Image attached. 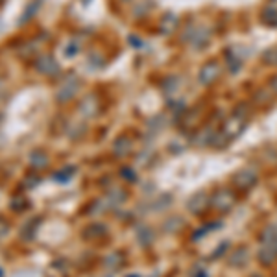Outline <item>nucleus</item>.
Returning a JSON list of instances; mask_svg holds the SVG:
<instances>
[{
    "label": "nucleus",
    "instance_id": "1",
    "mask_svg": "<svg viewBox=\"0 0 277 277\" xmlns=\"http://www.w3.org/2000/svg\"><path fill=\"white\" fill-rule=\"evenodd\" d=\"M255 183H257V172L253 168H242L240 172L235 176V185L238 189H242V191L251 189Z\"/></svg>",
    "mask_w": 277,
    "mask_h": 277
},
{
    "label": "nucleus",
    "instance_id": "2",
    "mask_svg": "<svg viewBox=\"0 0 277 277\" xmlns=\"http://www.w3.org/2000/svg\"><path fill=\"white\" fill-rule=\"evenodd\" d=\"M185 35H189L187 43L194 46V48H201V46H205L209 43V32L203 30V28H189Z\"/></svg>",
    "mask_w": 277,
    "mask_h": 277
},
{
    "label": "nucleus",
    "instance_id": "3",
    "mask_svg": "<svg viewBox=\"0 0 277 277\" xmlns=\"http://www.w3.org/2000/svg\"><path fill=\"white\" fill-rule=\"evenodd\" d=\"M244 126H246V117H244L242 113H235L233 117L225 122V126H224L225 135H227V137H237V135L244 130Z\"/></svg>",
    "mask_w": 277,
    "mask_h": 277
},
{
    "label": "nucleus",
    "instance_id": "4",
    "mask_svg": "<svg viewBox=\"0 0 277 277\" xmlns=\"http://www.w3.org/2000/svg\"><path fill=\"white\" fill-rule=\"evenodd\" d=\"M218 76H220V65L215 63V61H211L207 65H203V69L199 70V83H203V85H211L213 81H217Z\"/></svg>",
    "mask_w": 277,
    "mask_h": 277
},
{
    "label": "nucleus",
    "instance_id": "5",
    "mask_svg": "<svg viewBox=\"0 0 277 277\" xmlns=\"http://www.w3.org/2000/svg\"><path fill=\"white\" fill-rule=\"evenodd\" d=\"M235 205V194L229 189H222L215 196V207L218 211H229Z\"/></svg>",
    "mask_w": 277,
    "mask_h": 277
},
{
    "label": "nucleus",
    "instance_id": "6",
    "mask_svg": "<svg viewBox=\"0 0 277 277\" xmlns=\"http://www.w3.org/2000/svg\"><path fill=\"white\" fill-rule=\"evenodd\" d=\"M260 240H262V246H268L277 251V225H268L260 235Z\"/></svg>",
    "mask_w": 277,
    "mask_h": 277
},
{
    "label": "nucleus",
    "instance_id": "7",
    "mask_svg": "<svg viewBox=\"0 0 277 277\" xmlns=\"http://www.w3.org/2000/svg\"><path fill=\"white\" fill-rule=\"evenodd\" d=\"M277 259V251L268 248V246H262L259 251V260L262 264H272L274 260Z\"/></svg>",
    "mask_w": 277,
    "mask_h": 277
},
{
    "label": "nucleus",
    "instance_id": "8",
    "mask_svg": "<svg viewBox=\"0 0 277 277\" xmlns=\"http://www.w3.org/2000/svg\"><path fill=\"white\" fill-rule=\"evenodd\" d=\"M187 207L191 209L192 213H199L201 209L205 207V196H201V194H198V196H194V198L187 203Z\"/></svg>",
    "mask_w": 277,
    "mask_h": 277
},
{
    "label": "nucleus",
    "instance_id": "9",
    "mask_svg": "<svg viewBox=\"0 0 277 277\" xmlns=\"http://www.w3.org/2000/svg\"><path fill=\"white\" fill-rule=\"evenodd\" d=\"M262 20L268 24V26H277V9L266 8L262 13Z\"/></svg>",
    "mask_w": 277,
    "mask_h": 277
},
{
    "label": "nucleus",
    "instance_id": "10",
    "mask_svg": "<svg viewBox=\"0 0 277 277\" xmlns=\"http://www.w3.org/2000/svg\"><path fill=\"white\" fill-rule=\"evenodd\" d=\"M178 24V20H176V15H166L163 19V22H161V28H163V32H172L174 28Z\"/></svg>",
    "mask_w": 277,
    "mask_h": 277
},
{
    "label": "nucleus",
    "instance_id": "11",
    "mask_svg": "<svg viewBox=\"0 0 277 277\" xmlns=\"http://www.w3.org/2000/svg\"><path fill=\"white\" fill-rule=\"evenodd\" d=\"M264 61L268 65H277V48H272L268 52L264 54Z\"/></svg>",
    "mask_w": 277,
    "mask_h": 277
},
{
    "label": "nucleus",
    "instance_id": "12",
    "mask_svg": "<svg viewBox=\"0 0 277 277\" xmlns=\"http://www.w3.org/2000/svg\"><path fill=\"white\" fill-rule=\"evenodd\" d=\"M272 89H274V93H277V76L272 79Z\"/></svg>",
    "mask_w": 277,
    "mask_h": 277
}]
</instances>
